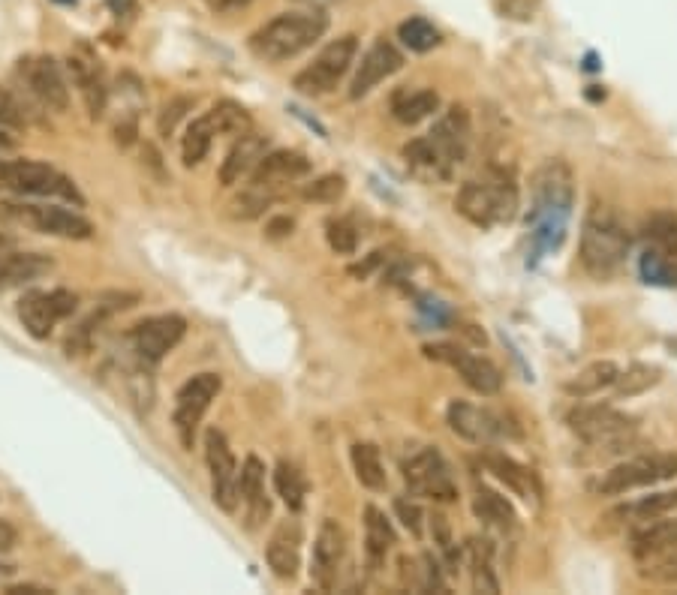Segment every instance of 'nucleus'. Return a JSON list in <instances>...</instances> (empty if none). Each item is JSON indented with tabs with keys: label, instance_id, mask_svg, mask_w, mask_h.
<instances>
[{
	"label": "nucleus",
	"instance_id": "obj_43",
	"mask_svg": "<svg viewBox=\"0 0 677 595\" xmlns=\"http://www.w3.org/2000/svg\"><path fill=\"white\" fill-rule=\"evenodd\" d=\"M641 577L650 583H662V586H677V547L665 550L659 556L641 559Z\"/></svg>",
	"mask_w": 677,
	"mask_h": 595
},
{
	"label": "nucleus",
	"instance_id": "obj_27",
	"mask_svg": "<svg viewBox=\"0 0 677 595\" xmlns=\"http://www.w3.org/2000/svg\"><path fill=\"white\" fill-rule=\"evenodd\" d=\"M52 271V259L40 253H0V292L40 280Z\"/></svg>",
	"mask_w": 677,
	"mask_h": 595
},
{
	"label": "nucleus",
	"instance_id": "obj_20",
	"mask_svg": "<svg viewBox=\"0 0 677 595\" xmlns=\"http://www.w3.org/2000/svg\"><path fill=\"white\" fill-rule=\"evenodd\" d=\"M401 67H404V55H401L392 43L377 40V43L365 52L362 64L356 67V76H353V82H350V97H353V100L368 97L380 82H386L389 76H395Z\"/></svg>",
	"mask_w": 677,
	"mask_h": 595
},
{
	"label": "nucleus",
	"instance_id": "obj_8",
	"mask_svg": "<svg viewBox=\"0 0 677 595\" xmlns=\"http://www.w3.org/2000/svg\"><path fill=\"white\" fill-rule=\"evenodd\" d=\"M569 427L596 448L617 451L620 445H629L635 436V418L617 412L608 403H593V406H578L566 415Z\"/></svg>",
	"mask_w": 677,
	"mask_h": 595
},
{
	"label": "nucleus",
	"instance_id": "obj_13",
	"mask_svg": "<svg viewBox=\"0 0 677 595\" xmlns=\"http://www.w3.org/2000/svg\"><path fill=\"white\" fill-rule=\"evenodd\" d=\"M76 304H79V298L67 289H52V292L31 289L19 298L16 310H19V319H22V325L28 328L31 337L49 340L55 325L76 313Z\"/></svg>",
	"mask_w": 677,
	"mask_h": 595
},
{
	"label": "nucleus",
	"instance_id": "obj_24",
	"mask_svg": "<svg viewBox=\"0 0 677 595\" xmlns=\"http://www.w3.org/2000/svg\"><path fill=\"white\" fill-rule=\"evenodd\" d=\"M67 70H70V79H73V85L79 88L85 106H88V115H91L94 121L103 118L106 103H109V88H106V79H103L97 61L82 58V55H70Z\"/></svg>",
	"mask_w": 677,
	"mask_h": 595
},
{
	"label": "nucleus",
	"instance_id": "obj_32",
	"mask_svg": "<svg viewBox=\"0 0 677 595\" xmlns=\"http://www.w3.org/2000/svg\"><path fill=\"white\" fill-rule=\"evenodd\" d=\"M467 562L473 568V589L476 592H500V577L494 574V547L488 538L467 541Z\"/></svg>",
	"mask_w": 677,
	"mask_h": 595
},
{
	"label": "nucleus",
	"instance_id": "obj_12",
	"mask_svg": "<svg viewBox=\"0 0 677 595\" xmlns=\"http://www.w3.org/2000/svg\"><path fill=\"white\" fill-rule=\"evenodd\" d=\"M449 418V427L473 442V445H494L500 439H518L521 430L503 415V412H494V409H482V406H473V403H464V400H455L446 412Z\"/></svg>",
	"mask_w": 677,
	"mask_h": 595
},
{
	"label": "nucleus",
	"instance_id": "obj_26",
	"mask_svg": "<svg viewBox=\"0 0 677 595\" xmlns=\"http://www.w3.org/2000/svg\"><path fill=\"white\" fill-rule=\"evenodd\" d=\"M238 487H241V496L247 502V520L250 526L262 523L271 511V502H268V493H265V466L259 457H247L244 466L238 469Z\"/></svg>",
	"mask_w": 677,
	"mask_h": 595
},
{
	"label": "nucleus",
	"instance_id": "obj_7",
	"mask_svg": "<svg viewBox=\"0 0 677 595\" xmlns=\"http://www.w3.org/2000/svg\"><path fill=\"white\" fill-rule=\"evenodd\" d=\"M356 55H359V40L353 34L347 37H337L331 40L298 76H295V91L307 94V97H322V94H331L341 79L350 73V67L356 64Z\"/></svg>",
	"mask_w": 677,
	"mask_h": 595
},
{
	"label": "nucleus",
	"instance_id": "obj_18",
	"mask_svg": "<svg viewBox=\"0 0 677 595\" xmlns=\"http://www.w3.org/2000/svg\"><path fill=\"white\" fill-rule=\"evenodd\" d=\"M344 556H347V535H344V529L337 526L334 520H322V526L316 532L313 556H310V580L322 592H331L337 586Z\"/></svg>",
	"mask_w": 677,
	"mask_h": 595
},
{
	"label": "nucleus",
	"instance_id": "obj_39",
	"mask_svg": "<svg viewBox=\"0 0 677 595\" xmlns=\"http://www.w3.org/2000/svg\"><path fill=\"white\" fill-rule=\"evenodd\" d=\"M398 37H401V43L410 52H419V55H425V52H431V49L440 46V31L428 19H422V16H413V19L401 22Z\"/></svg>",
	"mask_w": 677,
	"mask_h": 595
},
{
	"label": "nucleus",
	"instance_id": "obj_45",
	"mask_svg": "<svg viewBox=\"0 0 677 595\" xmlns=\"http://www.w3.org/2000/svg\"><path fill=\"white\" fill-rule=\"evenodd\" d=\"M325 238H328V247L341 256H353L356 247H359V232L347 220H328Z\"/></svg>",
	"mask_w": 677,
	"mask_h": 595
},
{
	"label": "nucleus",
	"instance_id": "obj_11",
	"mask_svg": "<svg viewBox=\"0 0 677 595\" xmlns=\"http://www.w3.org/2000/svg\"><path fill=\"white\" fill-rule=\"evenodd\" d=\"M404 481L410 493L434 499V502H455L458 499V484L452 478V469L446 457L437 448H419L404 460Z\"/></svg>",
	"mask_w": 677,
	"mask_h": 595
},
{
	"label": "nucleus",
	"instance_id": "obj_17",
	"mask_svg": "<svg viewBox=\"0 0 677 595\" xmlns=\"http://www.w3.org/2000/svg\"><path fill=\"white\" fill-rule=\"evenodd\" d=\"M19 79L25 82V88L46 106L55 112H67L70 106V88L64 82V73L58 67L55 58H22L19 61Z\"/></svg>",
	"mask_w": 677,
	"mask_h": 595
},
{
	"label": "nucleus",
	"instance_id": "obj_51",
	"mask_svg": "<svg viewBox=\"0 0 677 595\" xmlns=\"http://www.w3.org/2000/svg\"><path fill=\"white\" fill-rule=\"evenodd\" d=\"M292 226H295V223H292L289 217H280V220H274V223L268 226V235H271V238H283V235L292 232Z\"/></svg>",
	"mask_w": 677,
	"mask_h": 595
},
{
	"label": "nucleus",
	"instance_id": "obj_52",
	"mask_svg": "<svg viewBox=\"0 0 677 595\" xmlns=\"http://www.w3.org/2000/svg\"><path fill=\"white\" fill-rule=\"evenodd\" d=\"M49 589H43V586H34V583H22V586H10L7 589V595H46Z\"/></svg>",
	"mask_w": 677,
	"mask_h": 595
},
{
	"label": "nucleus",
	"instance_id": "obj_5",
	"mask_svg": "<svg viewBox=\"0 0 677 595\" xmlns=\"http://www.w3.org/2000/svg\"><path fill=\"white\" fill-rule=\"evenodd\" d=\"M0 190L19 193V196H40V199H64V202H73L79 208L85 205L73 178H67L55 166L37 163V160L0 163Z\"/></svg>",
	"mask_w": 677,
	"mask_h": 595
},
{
	"label": "nucleus",
	"instance_id": "obj_48",
	"mask_svg": "<svg viewBox=\"0 0 677 595\" xmlns=\"http://www.w3.org/2000/svg\"><path fill=\"white\" fill-rule=\"evenodd\" d=\"M187 106H190V100H175L172 106L163 109V118H160V133H163V136H169V133L175 130V124L184 118V109H187Z\"/></svg>",
	"mask_w": 677,
	"mask_h": 595
},
{
	"label": "nucleus",
	"instance_id": "obj_50",
	"mask_svg": "<svg viewBox=\"0 0 677 595\" xmlns=\"http://www.w3.org/2000/svg\"><path fill=\"white\" fill-rule=\"evenodd\" d=\"M16 538H19L16 526H13V523H7V520H0V553L13 550V547H16Z\"/></svg>",
	"mask_w": 677,
	"mask_h": 595
},
{
	"label": "nucleus",
	"instance_id": "obj_38",
	"mask_svg": "<svg viewBox=\"0 0 677 595\" xmlns=\"http://www.w3.org/2000/svg\"><path fill=\"white\" fill-rule=\"evenodd\" d=\"M208 121H211V127H214L217 136H241V133L250 130V115H247V109L238 106V103H232V100L217 103V106L208 112Z\"/></svg>",
	"mask_w": 677,
	"mask_h": 595
},
{
	"label": "nucleus",
	"instance_id": "obj_16",
	"mask_svg": "<svg viewBox=\"0 0 677 595\" xmlns=\"http://www.w3.org/2000/svg\"><path fill=\"white\" fill-rule=\"evenodd\" d=\"M425 355L434 358V361L449 364V367H452L473 391H479V394H485V397H491V394H497V391L503 388V373H500V367H497L494 361L482 358V355L467 352L464 346H455V343H431V346L425 349Z\"/></svg>",
	"mask_w": 677,
	"mask_h": 595
},
{
	"label": "nucleus",
	"instance_id": "obj_46",
	"mask_svg": "<svg viewBox=\"0 0 677 595\" xmlns=\"http://www.w3.org/2000/svg\"><path fill=\"white\" fill-rule=\"evenodd\" d=\"M28 124V118H25V109H22V103L0 85V127L4 130H22Z\"/></svg>",
	"mask_w": 677,
	"mask_h": 595
},
{
	"label": "nucleus",
	"instance_id": "obj_4",
	"mask_svg": "<svg viewBox=\"0 0 677 595\" xmlns=\"http://www.w3.org/2000/svg\"><path fill=\"white\" fill-rule=\"evenodd\" d=\"M455 205L470 223L482 229L503 226V223H512L518 214V187L512 184V178L494 172L485 181H467Z\"/></svg>",
	"mask_w": 677,
	"mask_h": 595
},
{
	"label": "nucleus",
	"instance_id": "obj_54",
	"mask_svg": "<svg viewBox=\"0 0 677 595\" xmlns=\"http://www.w3.org/2000/svg\"><path fill=\"white\" fill-rule=\"evenodd\" d=\"M307 7H325V4H334V0H301Z\"/></svg>",
	"mask_w": 677,
	"mask_h": 595
},
{
	"label": "nucleus",
	"instance_id": "obj_23",
	"mask_svg": "<svg viewBox=\"0 0 677 595\" xmlns=\"http://www.w3.org/2000/svg\"><path fill=\"white\" fill-rule=\"evenodd\" d=\"M268 568L280 580H295L298 565H301V526L295 520H286L274 529L268 547H265Z\"/></svg>",
	"mask_w": 677,
	"mask_h": 595
},
{
	"label": "nucleus",
	"instance_id": "obj_29",
	"mask_svg": "<svg viewBox=\"0 0 677 595\" xmlns=\"http://www.w3.org/2000/svg\"><path fill=\"white\" fill-rule=\"evenodd\" d=\"M473 514L494 532H512L518 517H515V508L506 502V496H500L497 490L491 487H479L476 496H473Z\"/></svg>",
	"mask_w": 677,
	"mask_h": 595
},
{
	"label": "nucleus",
	"instance_id": "obj_22",
	"mask_svg": "<svg viewBox=\"0 0 677 595\" xmlns=\"http://www.w3.org/2000/svg\"><path fill=\"white\" fill-rule=\"evenodd\" d=\"M482 466H485L500 484H506L515 496H521L524 502H530V505H539V502H542V484H539L536 472L527 469L524 463H518L515 457L500 454V451H485V454H482Z\"/></svg>",
	"mask_w": 677,
	"mask_h": 595
},
{
	"label": "nucleus",
	"instance_id": "obj_35",
	"mask_svg": "<svg viewBox=\"0 0 677 595\" xmlns=\"http://www.w3.org/2000/svg\"><path fill=\"white\" fill-rule=\"evenodd\" d=\"M353 469H356V478L362 481V487H368V490H383L386 487V466L380 460L377 445L356 442L353 445Z\"/></svg>",
	"mask_w": 677,
	"mask_h": 595
},
{
	"label": "nucleus",
	"instance_id": "obj_33",
	"mask_svg": "<svg viewBox=\"0 0 677 595\" xmlns=\"http://www.w3.org/2000/svg\"><path fill=\"white\" fill-rule=\"evenodd\" d=\"M437 109H440V97H437L434 91H428V88H425V91H401V94H395V100H392V115H395L401 124H407V127H413V124L431 118Z\"/></svg>",
	"mask_w": 677,
	"mask_h": 595
},
{
	"label": "nucleus",
	"instance_id": "obj_14",
	"mask_svg": "<svg viewBox=\"0 0 677 595\" xmlns=\"http://www.w3.org/2000/svg\"><path fill=\"white\" fill-rule=\"evenodd\" d=\"M187 322L175 313L151 316L130 331V349L142 367H157L184 337Z\"/></svg>",
	"mask_w": 677,
	"mask_h": 595
},
{
	"label": "nucleus",
	"instance_id": "obj_36",
	"mask_svg": "<svg viewBox=\"0 0 677 595\" xmlns=\"http://www.w3.org/2000/svg\"><path fill=\"white\" fill-rule=\"evenodd\" d=\"M677 511V490H662V493H650L641 496L623 508L614 511V517H629V520H653V517H665Z\"/></svg>",
	"mask_w": 677,
	"mask_h": 595
},
{
	"label": "nucleus",
	"instance_id": "obj_40",
	"mask_svg": "<svg viewBox=\"0 0 677 595\" xmlns=\"http://www.w3.org/2000/svg\"><path fill=\"white\" fill-rule=\"evenodd\" d=\"M214 127L208 121V115L196 118L190 127H187V136H184V145H181V154H184V166H199L214 142Z\"/></svg>",
	"mask_w": 677,
	"mask_h": 595
},
{
	"label": "nucleus",
	"instance_id": "obj_3",
	"mask_svg": "<svg viewBox=\"0 0 677 595\" xmlns=\"http://www.w3.org/2000/svg\"><path fill=\"white\" fill-rule=\"evenodd\" d=\"M629 250V232L614 208L593 205L581 229V265L590 277H611Z\"/></svg>",
	"mask_w": 677,
	"mask_h": 595
},
{
	"label": "nucleus",
	"instance_id": "obj_47",
	"mask_svg": "<svg viewBox=\"0 0 677 595\" xmlns=\"http://www.w3.org/2000/svg\"><path fill=\"white\" fill-rule=\"evenodd\" d=\"M395 514L401 517V523L416 535V538H422V520H425V514H422V508L416 505V502H410V499H395Z\"/></svg>",
	"mask_w": 677,
	"mask_h": 595
},
{
	"label": "nucleus",
	"instance_id": "obj_19",
	"mask_svg": "<svg viewBox=\"0 0 677 595\" xmlns=\"http://www.w3.org/2000/svg\"><path fill=\"white\" fill-rule=\"evenodd\" d=\"M428 142L437 151L443 172H449V166L461 163L467 157V148H470V118H467V112L461 106H452L434 124V130L428 133Z\"/></svg>",
	"mask_w": 677,
	"mask_h": 595
},
{
	"label": "nucleus",
	"instance_id": "obj_10",
	"mask_svg": "<svg viewBox=\"0 0 677 595\" xmlns=\"http://www.w3.org/2000/svg\"><path fill=\"white\" fill-rule=\"evenodd\" d=\"M220 388H223V379L217 373H196L193 379H187L178 388L172 424H175V433H178V439H181L184 448H193L196 433H199V424H202L211 400L220 394Z\"/></svg>",
	"mask_w": 677,
	"mask_h": 595
},
{
	"label": "nucleus",
	"instance_id": "obj_6",
	"mask_svg": "<svg viewBox=\"0 0 677 595\" xmlns=\"http://www.w3.org/2000/svg\"><path fill=\"white\" fill-rule=\"evenodd\" d=\"M674 475H677V454L653 451V454H638V457H629V460L611 466L608 472L599 475L593 490L602 493V496H623L629 490L653 487V484L668 481Z\"/></svg>",
	"mask_w": 677,
	"mask_h": 595
},
{
	"label": "nucleus",
	"instance_id": "obj_21",
	"mask_svg": "<svg viewBox=\"0 0 677 595\" xmlns=\"http://www.w3.org/2000/svg\"><path fill=\"white\" fill-rule=\"evenodd\" d=\"M307 172H310V163L301 154H295V151H271L250 172V187L277 196V190H283L286 184L304 178Z\"/></svg>",
	"mask_w": 677,
	"mask_h": 595
},
{
	"label": "nucleus",
	"instance_id": "obj_9",
	"mask_svg": "<svg viewBox=\"0 0 677 595\" xmlns=\"http://www.w3.org/2000/svg\"><path fill=\"white\" fill-rule=\"evenodd\" d=\"M0 217L22 223V226H31V229L52 235V238H67V241H88L94 235V226L82 214L67 211L61 205L7 202V205H0Z\"/></svg>",
	"mask_w": 677,
	"mask_h": 595
},
{
	"label": "nucleus",
	"instance_id": "obj_15",
	"mask_svg": "<svg viewBox=\"0 0 677 595\" xmlns=\"http://www.w3.org/2000/svg\"><path fill=\"white\" fill-rule=\"evenodd\" d=\"M205 460H208V472H211V496H214V502L226 514H235V508L241 502L238 463H235V454H232L223 430H217V427H211L205 433Z\"/></svg>",
	"mask_w": 677,
	"mask_h": 595
},
{
	"label": "nucleus",
	"instance_id": "obj_1",
	"mask_svg": "<svg viewBox=\"0 0 677 595\" xmlns=\"http://www.w3.org/2000/svg\"><path fill=\"white\" fill-rule=\"evenodd\" d=\"M572 211V172L566 163L551 160L533 175V241L542 250L563 244L566 220Z\"/></svg>",
	"mask_w": 677,
	"mask_h": 595
},
{
	"label": "nucleus",
	"instance_id": "obj_2",
	"mask_svg": "<svg viewBox=\"0 0 677 595\" xmlns=\"http://www.w3.org/2000/svg\"><path fill=\"white\" fill-rule=\"evenodd\" d=\"M325 31H328V16L319 7L304 13H283L250 37V52L268 64H280L307 52L316 40H322Z\"/></svg>",
	"mask_w": 677,
	"mask_h": 595
},
{
	"label": "nucleus",
	"instance_id": "obj_25",
	"mask_svg": "<svg viewBox=\"0 0 677 595\" xmlns=\"http://www.w3.org/2000/svg\"><path fill=\"white\" fill-rule=\"evenodd\" d=\"M268 154V142H265V136H256V133H241L238 136V142L229 148V154H226V160H223V166H220V184L223 187H232V184H238L244 175H250L253 169H256V163L262 160Z\"/></svg>",
	"mask_w": 677,
	"mask_h": 595
},
{
	"label": "nucleus",
	"instance_id": "obj_53",
	"mask_svg": "<svg viewBox=\"0 0 677 595\" xmlns=\"http://www.w3.org/2000/svg\"><path fill=\"white\" fill-rule=\"evenodd\" d=\"M13 148H16V139L0 127V151H13Z\"/></svg>",
	"mask_w": 677,
	"mask_h": 595
},
{
	"label": "nucleus",
	"instance_id": "obj_44",
	"mask_svg": "<svg viewBox=\"0 0 677 595\" xmlns=\"http://www.w3.org/2000/svg\"><path fill=\"white\" fill-rule=\"evenodd\" d=\"M344 193H347L344 175H322V178L304 184V190H301V196H304L307 202H319V205H331V202L341 199Z\"/></svg>",
	"mask_w": 677,
	"mask_h": 595
},
{
	"label": "nucleus",
	"instance_id": "obj_41",
	"mask_svg": "<svg viewBox=\"0 0 677 595\" xmlns=\"http://www.w3.org/2000/svg\"><path fill=\"white\" fill-rule=\"evenodd\" d=\"M644 238L656 247L677 250V214L674 211H656L644 220Z\"/></svg>",
	"mask_w": 677,
	"mask_h": 595
},
{
	"label": "nucleus",
	"instance_id": "obj_34",
	"mask_svg": "<svg viewBox=\"0 0 677 595\" xmlns=\"http://www.w3.org/2000/svg\"><path fill=\"white\" fill-rule=\"evenodd\" d=\"M365 544H368L371 562H383V559L389 556V550L395 547V529H392V520H389L377 505H368V508H365Z\"/></svg>",
	"mask_w": 677,
	"mask_h": 595
},
{
	"label": "nucleus",
	"instance_id": "obj_42",
	"mask_svg": "<svg viewBox=\"0 0 677 595\" xmlns=\"http://www.w3.org/2000/svg\"><path fill=\"white\" fill-rule=\"evenodd\" d=\"M656 382H659V367H650V364H632L626 373H617L614 388H617V397H632V394L647 391V388L656 385Z\"/></svg>",
	"mask_w": 677,
	"mask_h": 595
},
{
	"label": "nucleus",
	"instance_id": "obj_28",
	"mask_svg": "<svg viewBox=\"0 0 677 595\" xmlns=\"http://www.w3.org/2000/svg\"><path fill=\"white\" fill-rule=\"evenodd\" d=\"M674 547H677V517L674 520L653 517V523L644 520V526L632 532L635 559H650V556H659V553L674 550Z\"/></svg>",
	"mask_w": 677,
	"mask_h": 595
},
{
	"label": "nucleus",
	"instance_id": "obj_37",
	"mask_svg": "<svg viewBox=\"0 0 677 595\" xmlns=\"http://www.w3.org/2000/svg\"><path fill=\"white\" fill-rule=\"evenodd\" d=\"M274 490H277V496L283 499V505H286L289 511H301V508H304L307 481H304V475L298 472V466L280 460V463L274 466Z\"/></svg>",
	"mask_w": 677,
	"mask_h": 595
},
{
	"label": "nucleus",
	"instance_id": "obj_30",
	"mask_svg": "<svg viewBox=\"0 0 677 595\" xmlns=\"http://www.w3.org/2000/svg\"><path fill=\"white\" fill-rule=\"evenodd\" d=\"M617 373H620V367H617L614 361H593V364L584 367L578 376H572V379L563 385V391H566L569 397H575V400H584V397H593V394L611 388L614 379H617Z\"/></svg>",
	"mask_w": 677,
	"mask_h": 595
},
{
	"label": "nucleus",
	"instance_id": "obj_49",
	"mask_svg": "<svg viewBox=\"0 0 677 595\" xmlns=\"http://www.w3.org/2000/svg\"><path fill=\"white\" fill-rule=\"evenodd\" d=\"M539 0H503V13L509 19H530Z\"/></svg>",
	"mask_w": 677,
	"mask_h": 595
},
{
	"label": "nucleus",
	"instance_id": "obj_31",
	"mask_svg": "<svg viewBox=\"0 0 677 595\" xmlns=\"http://www.w3.org/2000/svg\"><path fill=\"white\" fill-rule=\"evenodd\" d=\"M638 271L650 286H677V250L650 244L638 259Z\"/></svg>",
	"mask_w": 677,
	"mask_h": 595
}]
</instances>
